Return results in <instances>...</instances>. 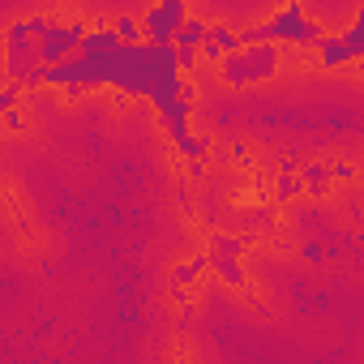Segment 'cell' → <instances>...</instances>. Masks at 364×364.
Instances as JSON below:
<instances>
[{
	"instance_id": "cell-1",
	"label": "cell",
	"mask_w": 364,
	"mask_h": 364,
	"mask_svg": "<svg viewBox=\"0 0 364 364\" xmlns=\"http://www.w3.org/2000/svg\"><path fill=\"white\" fill-rule=\"evenodd\" d=\"M321 35H326V31L304 18V5H300V0H287V9H283L279 18L240 31V43H296V48H317Z\"/></svg>"
},
{
	"instance_id": "cell-9",
	"label": "cell",
	"mask_w": 364,
	"mask_h": 364,
	"mask_svg": "<svg viewBox=\"0 0 364 364\" xmlns=\"http://www.w3.org/2000/svg\"><path fill=\"white\" fill-rule=\"evenodd\" d=\"M210 270H215L228 287H245V266H240L236 257H228V253H210Z\"/></svg>"
},
{
	"instance_id": "cell-13",
	"label": "cell",
	"mask_w": 364,
	"mask_h": 364,
	"mask_svg": "<svg viewBox=\"0 0 364 364\" xmlns=\"http://www.w3.org/2000/svg\"><path fill=\"white\" fill-rule=\"evenodd\" d=\"M112 31H116L120 43H137V39H141V22H137V18H116Z\"/></svg>"
},
{
	"instance_id": "cell-16",
	"label": "cell",
	"mask_w": 364,
	"mask_h": 364,
	"mask_svg": "<svg viewBox=\"0 0 364 364\" xmlns=\"http://www.w3.org/2000/svg\"><path fill=\"white\" fill-rule=\"evenodd\" d=\"M0 120H5V129H14V133H22V129H26V120H22L14 107H9V112H0Z\"/></svg>"
},
{
	"instance_id": "cell-4",
	"label": "cell",
	"mask_w": 364,
	"mask_h": 364,
	"mask_svg": "<svg viewBox=\"0 0 364 364\" xmlns=\"http://www.w3.org/2000/svg\"><path fill=\"white\" fill-rule=\"evenodd\" d=\"M82 35H86V26H82V22H52V26L35 39V56H39V65L69 60V56L77 52Z\"/></svg>"
},
{
	"instance_id": "cell-17",
	"label": "cell",
	"mask_w": 364,
	"mask_h": 364,
	"mask_svg": "<svg viewBox=\"0 0 364 364\" xmlns=\"http://www.w3.org/2000/svg\"><path fill=\"white\" fill-rule=\"evenodd\" d=\"M330 176H338V180H351V176H355V171H351V167H347V163H338V167H330Z\"/></svg>"
},
{
	"instance_id": "cell-2",
	"label": "cell",
	"mask_w": 364,
	"mask_h": 364,
	"mask_svg": "<svg viewBox=\"0 0 364 364\" xmlns=\"http://www.w3.org/2000/svg\"><path fill=\"white\" fill-rule=\"evenodd\" d=\"M279 73V48L274 43H245L228 56H219V77L228 86H253V82H270Z\"/></svg>"
},
{
	"instance_id": "cell-5",
	"label": "cell",
	"mask_w": 364,
	"mask_h": 364,
	"mask_svg": "<svg viewBox=\"0 0 364 364\" xmlns=\"http://www.w3.org/2000/svg\"><path fill=\"white\" fill-rule=\"evenodd\" d=\"M189 18V5L185 0H159L154 9H146V18H137L141 22V39L146 43H171V35H176V26Z\"/></svg>"
},
{
	"instance_id": "cell-14",
	"label": "cell",
	"mask_w": 364,
	"mask_h": 364,
	"mask_svg": "<svg viewBox=\"0 0 364 364\" xmlns=\"http://www.w3.org/2000/svg\"><path fill=\"white\" fill-rule=\"evenodd\" d=\"M22 82H5V86H0V112H9V107H18V99H22Z\"/></svg>"
},
{
	"instance_id": "cell-12",
	"label": "cell",
	"mask_w": 364,
	"mask_h": 364,
	"mask_svg": "<svg viewBox=\"0 0 364 364\" xmlns=\"http://www.w3.org/2000/svg\"><path fill=\"white\" fill-rule=\"evenodd\" d=\"M304 193V180L296 171H279V193L274 198H300Z\"/></svg>"
},
{
	"instance_id": "cell-15",
	"label": "cell",
	"mask_w": 364,
	"mask_h": 364,
	"mask_svg": "<svg viewBox=\"0 0 364 364\" xmlns=\"http://www.w3.org/2000/svg\"><path fill=\"white\" fill-rule=\"evenodd\" d=\"M215 253L240 257V253H245V240H240V236H215Z\"/></svg>"
},
{
	"instance_id": "cell-8",
	"label": "cell",
	"mask_w": 364,
	"mask_h": 364,
	"mask_svg": "<svg viewBox=\"0 0 364 364\" xmlns=\"http://www.w3.org/2000/svg\"><path fill=\"white\" fill-rule=\"evenodd\" d=\"M206 31H210V22L185 18V22L176 26V35H171V48H185V52H198V48H202V39H206Z\"/></svg>"
},
{
	"instance_id": "cell-7",
	"label": "cell",
	"mask_w": 364,
	"mask_h": 364,
	"mask_svg": "<svg viewBox=\"0 0 364 364\" xmlns=\"http://www.w3.org/2000/svg\"><path fill=\"white\" fill-rule=\"evenodd\" d=\"M236 48H245V43H240V31L210 26V31H206V39H202V48H198V60L219 65V56H228V52H236Z\"/></svg>"
},
{
	"instance_id": "cell-10",
	"label": "cell",
	"mask_w": 364,
	"mask_h": 364,
	"mask_svg": "<svg viewBox=\"0 0 364 364\" xmlns=\"http://www.w3.org/2000/svg\"><path fill=\"white\" fill-rule=\"evenodd\" d=\"M296 176L304 180V193H321V185L330 180V167H326V163H300Z\"/></svg>"
},
{
	"instance_id": "cell-18",
	"label": "cell",
	"mask_w": 364,
	"mask_h": 364,
	"mask_svg": "<svg viewBox=\"0 0 364 364\" xmlns=\"http://www.w3.org/2000/svg\"><path fill=\"white\" fill-rule=\"evenodd\" d=\"M185 5H189V0H185Z\"/></svg>"
},
{
	"instance_id": "cell-6",
	"label": "cell",
	"mask_w": 364,
	"mask_h": 364,
	"mask_svg": "<svg viewBox=\"0 0 364 364\" xmlns=\"http://www.w3.org/2000/svg\"><path fill=\"white\" fill-rule=\"evenodd\" d=\"M317 52H321V65H326V69H343V65H351V60L364 52V22H351V31H347L343 39H326V35H321Z\"/></svg>"
},
{
	"instance_id": "cell-11",
	"label": "cell",
	"mask_w": 364,
	"mask_h": 364,
	"mask_svg": "<svg viewBox=\"0 0 364 364\" xmlns=\"http://www.w3.org/2000/svg\"><path fill=\"white\" fill-rule=\"evenodd\" d=\"M210 270V257H193V262H185V266H176V287H189V283H198L202 274Z\"/></svg>"
},
{
	"instance_id": "cell-3",
	"label": "cell",
	"mask_w": 364,
	"mask_h": 364,
	"mask_svg": "<svg viewBox=\"0 0 364 364\" xmlns=\"http://www.w3.org/2000/svg\"><path fill=\"white\" fill-rule=\"evenodd\" d=\"M5 43H9V56H5V73H9V82L39 86L43 65H39V56H35V35H31V26H26V22H14L9 35H5Z\"/></svg>"
}]
</instances>
